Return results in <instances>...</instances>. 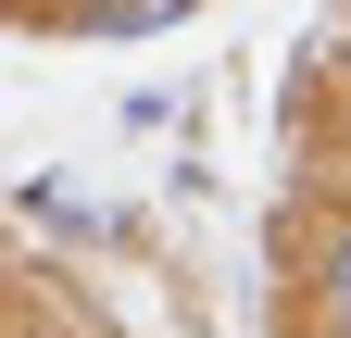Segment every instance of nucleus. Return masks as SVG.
<instances>
[{
  "label": "nucleus",
  "mask_w": 351,
  "mask_h": 338,
  "mask_svg": "<svg viewBox=\"0 0 351 338\" xmlns=\"http://www.w3.org/2000/svg\"><path fill=\"white\" fill-rule=\"evenodd\" d=\"M289 301H301V326H339L351 338V200L314 213V238H301V263H289Z\"/></svg>",
  "instance_id": "obj_1"
},
{
  "label": "nucleus",
  "mask_w": 351,
  "mask_h": 338,
  "mask_svg": "<svg viewBox=\"0 0 351 338\" xmlns=\"http://www.w3.org/2000/svg\"><path fill=\"white\" fill-rule=\"evenodd\" d=\"M201 0H38V38H176Z\"/></svg>",
  "instance_id": "obj_2"
}]
</instances>
